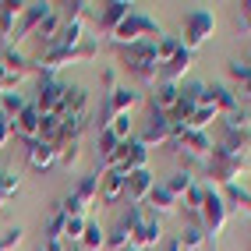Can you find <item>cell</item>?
Here are the masks:
<instances>
[{
	"instance_id": "cell-1",
	"label": "cell",
	"mask_w": 251,
	"mask_h": 251,
	"mask_svg": "<svg viewBox=\"0 0 251 251\" xmlns=\"http://www.w3.org/2000/svg\"><path fill=\"white\" fill-rule=\"evenodd\" d=\"M124 68L127 75H135L142 85H156L159 81V60H156V43L145 39V43H135V46H124Z\"/></svg>"
},
{
	"instance_id": "cell-2",
	"label": "cell",
	"mask_w": 251,
	"mask_h": 251,
	"mask_svg": "<svg viewBox=\"0 0 251 251\" xmlns=\"http://www.w3.org/2000/svg\"><path fill=\"white\" fill-rule=\"evenodd\" d=\"M96 53H99V43H96L92 36H85V43H81V46H75V50H60V46L46 50V53H43L36 64L43 68V78H57V71H60V68H71V64L92 60Z\"/></svg>"
},
{
	"instance_id": "cell-3",
	"label": "cell",
	"mask_w": 251,
	"mask_h": 251,
	"mask_svg": "<svg viewBox=\"0 0 251 251\" xmlns=\"http://www.w3.org/2000/svg\"><path fill=\"white\" fill-rule=\"evenodd\" d=\"M110 39L121 43V46H135V43H145V39L156 43V39H163V28H159L156 18H149V14H142V11H131Z\"/></svg>"
},
{
	"instance_id": "cell-4",
	"label": "cell",
	"mask_w": 251,
	"mask_h": 251,
	"mask_svg": "<svg viewBox=\"0 0 251 251\" xmlns=\"http://www.w3.org/2000/svg\"><path fill=\"white\" fill-rule=\"evenodd\" d=\"M226 216H230V209L223 202V195L216 191V184H205V198H202V209H198V223H202L205 237L212 241V248H216V237H220L223 226H226Z\"/></svg>"
},
{
	"instance_id": "cell-5",
	"label": "cell",
	"mask_w": 251,
	"mask_h": 251,
	"mask_svg": "<svg viewBox=\"0 0 251 251\" xmlns=\"http://www.w3.org/2000/svg\"><path fill=\"white\" fill-rule=\"evenodd\" d=\"M212 28H216V14L205 11V7H195V11L184 14V22H180V36H177V39H180L184 50H191V53H195V50L212 36Z\"/></svg>"
},
{
	"instance_id": "cell-6",
	"label": "cell",
	"mask_w": 251,
	"mask_h": 251,
	"mask_svg": "<svg viewBox=\"0 0 251 251\" xmlns=\"http://www.w3.org/2000/svg\"><path fill=\"white\" fill-rule=\"evenodd\" d=\"M142 220H145V212H142V205H127V212H124L121 220L113 223V230L106 233V244H110L113 251H121V248H127L131 241H135V233H138Z\"/></svg>"
},
{
	"instance_id": "cell-7",
	"label": "cell",
	"mask_w": 251,
	"mask_h": 251,
	"mask_svg": "<svg viewBox=\"0 0 251 251\" xmlns=\"http://www.w3.org/2000/svg\"><path fill=\"white\" fill-rule=\"evenodd\" d=\"M50 11H53V4H46V0H36V4H25L22 18H18V28H14V36L7 39V46H18L22 39L36 36V28L50 18Z\"/></svg>"
},
{
	"instance_id": "cell-8",
	"label": "cell",
	"mask_w": 251,
	"mask_h": 251,
	"mask_svg": "<svg viewBox=\"0 0 251 251\" xmlns=\"http://www.w3.org/2000/svg\"><path fill=\"white\" fill-rule=\"evenodd\" d=\"M152 188H156V177H152V170H149V166H142V170H131V174L124 177V195H127L131 205H145L149 195H152Z\"/></svg>"
},
{
	"instance_id": "cell-9",
	"label": "cell",
	"mask_w": 251,
	"mask_h": 251,
	"mask_svg": "<svg viewBox=\"0 0 251 251\" xmlns=\"http://www.w3.org/2000/svg\"><path fill=\"white\" fill-rule=\"evenodd\" d=\"M244 166L248 163H237V159H230L223 149H212V156H209V174H212V180L216 184H237V177L244 174Z\"/></svg>"
},
{
	"instance_id": "cell-10",
	"label": "cell",
	"mask_w": 251,
	"mask_h": 251,
	"mask_svg": "<svg viewBox=\"0 0 251 251\" xmlns=\"http://www.w3.org/2000/svg\"><path fill=\"white\" fill-rule=\"evenodd\" d=\"M170 135H174L170 117L159 113V110H149V121H145V127H142L138 142H142L145 149H149V145H166V142H170Z\"/></svg>"
},
{
	"instance_id": "cell-11",
	"label": "cell",
	"mask_w": 251,
	"mask_h": 251,
	"mask_svg": "<svg viewBox=\"0 0 251 251\" xmlns=\"http://www.w3.org/2000/svg\"><path fill=\"white\" fill-rule=\"evenodd\" d=\"M64 96H68V85H64V81H57V78H39V96H36L39 113H60Z\"/></svg>"
},
{
	"instance_id": "cell-12",
	"label": "cell",
	"mask_w": 251,
	"mask_h": 251,
	"mask_svg": "<svg viewBox=\"0 0 251 251\" xmlns=\"http://www.w3.org/2000/svg\"><path fill=\"white\" fill-rule=\"evenodd\" d=\"M39 121H43L39 106H36V103H28V106L11 121V131H14L18 138H25V142H36V138H39Z\"/></svg>"
},
{
	"instance_id": "cell-13",
	"label": "cell",
	"mask_w": 251,
	"mask_h": 251,
	"mask_svg": "<svg viewBox=\"0 0 251 251\" xmlns=\"http://www.w3.org/2000/svg\"><path fill=\"white\" fill-rule=\"evenodd\" d=\"M131 11H135V7H131V4H124V0H110V4H103V7H99L96 22H99V28H103L106 36H113V32L121 28V22L127 18Z\"/></svg>"
},
{
	"instance_id": "cell-14",
	"label": "cell",
	"mask_w": 251,
	"mask_h": 251,
	"mask_svg": "<svg viewBox=\"0 0 251 251\" xmlns=\"http://www.w3.org/2000/svg\"><path fill=\"white\" fill-rule=\"evenodd\" d=\"M216 149H223V152L230 159H237V163H248L251 159V131H226Z\"/></svg>"
},
{
	"instance_id": "cell-15",
	"label": "cell",
	"mask_w": 251,
	"mask_h": 251,
	"mask_svg": "<svg viewBox=\"0 0 251 251\" xmlns=\"http://www.w3.org/2000/svg\"><path fill=\"white\" fill-rule=\"evenodd\" d=\"M99 198H103L106 205L121 202V198H124V174H117V170H103V174H99Z\"/></svg>"
},
{
	"instance_id": "cell-16",
	"label": "cell",
	"mask_w": 251,
	"mask_h": 251,
	"mask_svg": "<svg viewBox=\"0 0 251 251\" xmlns=\"http://www.w3.org/2000/svg\"><path fill=\"white\" fill-rule=\"evenodd\" d=\"M202 103H212L216 110H220V117L241 106V103H237V96H233V92H230L226 85H220V81H212V85H205V99H202Z\"/></svg>"
},
{
	"instance_id": "cell-17",
	"label": "cell",
	"mask_w": 251,
	"mask_h": 251,
	"mask_svg": "<svg viewBox=\"0 0 251 251\" xmlns=\"http://www.w3.org/2000/svg\"><path fill=\"white\" fill-rule=\"evenodd\" d=\"M159 241H163V226H159V216L152 212V216H145V220H142V226H138V233H135V241H131V244L142 251V248H156Z\"/></svg>"
},
{
	"instance_id": "cell-18",
	"label": "cell",
	"mask_w": 251,
	"mask_h": 251,
	"mask_svg": "<svg viewBox=\"0 0 251 251\" xmlns=\"http://www.w3.org/2000/svg\"><path fill=\"white\" fill-rule=\"evenodd\" d=\"M57 163V149L53 145H50V142H28V166H32V170H50V166H53Z\"/></svg>"
},
{
	"instance_id": "cell-19",
	"label": "cell",
	"mask_w": 251,
	"mask_h": 251,
	"mask_svg": "<svg viewBox=\"0 0 251 251\" xmlns=\"http://www.w3.org/2000/svg\"><path fill=\"white\" fill-rule=\"evenodd\" d=\"M22 11H25V4H11V0L0 4V43H4V46H7V39L14 36V28H18Z\"/></svg>"
},
{
	"instance_id": "cell-20",
	"label": "cell",
	"mask_w": 251,
	"mask_h": 251,
	"mask_svg": "<svg viewBox=\"0 0 251 251\" xmlns=\"http://www.w3.org/2000/svg\"><path fill=\"white\" fill-rule=\"evenodd\" d=\"M180 99V85H174V81H156V92H152V110L159 113H170L177 106Z\"/></svg>"
},
{
	"instance_id": "cell-21",
	"label": "cell",
	"mask_w": 251,
	"mask_h": 251,
	"mask_svg": "<svg viewBox=\"0 0 251 251\" xmlns=\"http://www.w3.org/2000/svg\"><path fill=\"white\" fill-rule=\"evenodd\" d=\"M75 113H89V92L81 85H68V96H64V106H60V121L75 117Z\"/></svg>"
},
{
	"instance_id": "cell-22",
	"label": "cell",
	"mask_w": 251,
	"mask_h": 251,
	"mask_svg": "<svg viewBox=\"0 0 251 251\" xmlns=\"http://www.w3.org/2000/svg\"><path fill=\"white\" fill-rule=\"evenodd\" d=\"M149 205H152L156 216H166V212H174V209H177V195L166 188V184H156L152 195H149Z\"/></svg>"
},
{
	"instance_id": "cell-23",
	"label": "cell",
	"mask_w": 251,
	"mask_h": 251,
	"mask_svg": "<svg viewBox=\"0 0 251 251\" xmlns=\"http://www.w3.org/2000/svg\"><path fill=\"white\" fill-rule=\"evenodd\" d=\"M223 202H226V209L251 212V191L244 188V184H226L223 188Z\"/></svg>"
},
{
	"instance_id": "cell-24",
	"label": "cell",
	"mask_w": 251,
	"mask_h": 251,
	"mask_svg": "<svg viewBox=\"0 0 251 251\" xmlns=\"http://www.w3.org/2000/svg\"><path fill=\"white\" fill-rule=\"evenodd\" d=\"M177 241H180V248H184V251H198V248H202V244H205L209 237H205L202 223H198V220H191L188 226L180 230V237H177Z\"/></svg>"
},
{
	"instance_id": "cell-25",
	"label": "cell",
	"mask_w": 251,
	"mask_h": 251,
	"mask_svg": "<svg viewBox=\"0 0 251 251\" xmlns=\"http://www.w3.org/2000/svg\"><path fill=\"white\" fill-rule=\"evenodd\" d=\"M96 195H99V174H92V177H81V184L75 188V202H78L81 209H89V205L96 202Z\"/></svg>"
},
{
	"instance_id": "cell-26",
	"label": "cell",
	"mask_w": 251,
	"mask_h": 251,
	"mask_svg": "<svg viewBox=\"0 0 251 251\" xmlns=\"http://www.w3.org/2000/svg\"><path fill=\"white\" fill-rule=\"evenodd\" d=\"M60 127H64L60 113H43V121H39V142L57 145V138H60Z\"/></svg>"
},
{
	"instance_id": "cell-27",
	"label": "cell",
	"mask_w": 251,
	"mask_h": 251,
	"mask_svg": "<svg viewBox=\"0 0 251 251\" xmlns=\"http://www.w3.org/2000/svg\"><path fill=\"white\" fill-rule=\"evenodd\" d=\"M25 106H28V99L22 92H4V96H0V117H7V121H14Z\"/></svg>"
},
{
	"instance_id": "cell-28",
	"label": "cell",
	"mask_w": 251,
	"mask_h": 251,
	"mask_svg": "<svg viewBox=\"0 0 251 251\" xmlns=\"http://www.w3.org/2000/svg\"><path fill=\"white\" fill-rule=\"evenodd\" d=\"M103 244H106V230L99 226L96 220H89L85 223V233H81V248H85V251H99Z\"/></svg>"
},
{
	"instance_id": "cell-29",
	"label": "cell",
	"mask_w": 251,
	"mask_h": 251,
	"mask_svg": "<svg viewBox=\"0 0 251 251\" xmlns=\"http://www.w3.org/2000/svg\"><path fill=\"white\" fill-rule=\"evenodd\" d=\"M180 39L177 36H163V39H156V60H159V68H163V64H170L177 53H180Z\"/></svg>"
},
{
	"instance_id": "cell-30",
	"label": "cell",
	"mask_w": 251,
	"mask_h": 251,
	"mask_svg": "<svg viewBox=\"0 0 251 251\" xmlns=\"http://www.w3.org/2000/svg\"><path fill=\"white\" fill-rule=\"evenodd\" d=\"M220 121L226 124V131H251V110L248 106H237V110L223 113Z\"/></svg>"
},
{
	"instance_id": "cell-31",
	"label": "cell",
	"mask_w": 251,
	"mask_h": 251,
	"mask_svg": "<svg viewBox=\"0 0 251 251\" xmlns=\"http://www.w3.org/2000/svg\"><path fill=\"white\" fill-rule=\"evenodd\" d=\"M212 121H220V110H216L212 103H202V106L195 110V117L188 121V127H191V131H205Z\"/></svg>"
},
{
	"instance_id": "cell-32",
	"label": "cell",
	"mask_w": 251,
	"mask_h": 251,
	"mask_svg": "<svg viewBox=\"0 0 251 251\" xmlns=\"http://www.w3.org/2000/svg\"><path fill=\"white\" fill-rule=\"evenodd\" d=\"M110 131L121 142H131V138H135V121H131V113H117L113 121H110Z\"/></svg>"
},
{
	"instance_id": "cell-33",
	"label": "cell",
	"mask_w": 251,
	"mask_h": 251,
	"mask_svg": "<svg viewBox=\"0 0 251 251\" xmlns=\"http://www.w3.org/2000/svg\"><path fill=\"white\" fill-rule=\"evenodd\" d=\"M18 191H22V177H18V170H4V174H0V202L14 198Z\"/></svg>"
},
{
	"instance_id": "cell-34",
	"label": "cell",
	"mask_w": 251,
	"mask_h": 251,
	"mask_svg": "<svg viewBox=\"0 0 251 251\" xmlns=\"http://www.w3.org/2000/svg\"><path fill=\"white\" fill-rule=\"evenodd\" d=\"M202 198H205V184H191L188 188V195H184V209L191 212V220H198V209H202Z\"/></svg>"
},
{
	"instance_id": "cell-35",
	"label": "cell",
	"mask_w": 251,
	"mask_h": 251,
	"mask_svg": "<svg viewBox=\"0 0 251 251\" xmlns=\"http://www.w3.org/2000/svg\"><path fill=\"white\" fill-rule=\"evenodd\" d=\"M85 216H68V223H64V241L68 244H81V233H85Z\"/></svg>"
},
{
	"instance_id": "cell-36",
	"label": "cell",
	"mask_w": 251,
	"mask_h": 251,
	"mask_svg": "<svg viewBox=\"0 0 251 251\" xmlns=\"http://www.w3.org/2000/svg\"><path fill=\"white\" fill-rule=\"evenodd\" d=\"M60 25H64V18H60L57 7H53V11H50V18L36 28V36H39V39H46V43H53V39H57V32H60Z\"/></svg>"
},
{
	"instance_id": "cell-37",
	"label": "cell",
	"mask_w": 251,
	"mask_h": 251,
	"mask_svg": "<svg viewBox=\"0 0 251 251\" xmlns=\"http://www.w3.org/2000/svg\"><path fill=\"white\" fill-rule=\"evenodd\" d=\"M163 184H166V188H170L177 198H184V195H188V188L195 184V177H191V170H177L170 180H163Z\"/></svg>"
},
{
	"instance_id": "cell-38",
	"label": "cell",
	"mask_w": 251,
	"mask_h": 251,
	"mask_svg": "<svg viewBox=\"0 0 251 251\" xmlns=\"http://www.w3.org/2000/svg\"><path fill=\"white\" fill-rule=\"evenodd\" d=\"M117 145H121V138H117L110 127H99V156L110 159V156L117 152Z\"/></svg>"
},
{
	"instance_id": "cell-39",
	"label": "cell",
	"mask_w": 251,
	"mask_h": 251,
	"mask_svg": "<svg viewBox=\"0 0 251 251\" xmlns=\"http://www.w3.org/2000/svg\"><path fill=\"white\" fill-rule=\"evenodd\" d=\"M226 71H230L233 81H241V85H244V81L251 78V64H248V60H230V64H226Z\"/></svg>"
},
{
	"instance_id": "cell-40",
	"label": "cell",
	"mask_w": 251,
	"mask_h": 251,
	"mask_svg": "<svg viewBox=\"0 0 251 251\" xmlns=\"http://www.w3.org/2000/svg\"><path fill=\"white\" fill-rule=\"evenodd\" d=\"M237 25H241L244 32H251V0H248V4H241V11H237Z\"/></svg>"
},
{
	"instance_id": "cell-41",
	"label": "cell",
	"mask_w": 251,
	"mask_h": 251,
	"mask_svg": "<svg viewBox=\"0 0 251 251\" xmlns=\"http://www.w3.org/2000/svg\"><path fill=\"white\" fill-rule=\"evenodd\" d=\"M11 135H14V131H11V121H7V117H0V149L11 142Z\"/></svg>"
},
{
	"instance_id": "cell-42",
	"label": "cell",
	"mask_w": 251,
	"mask_h": 251,
	"mask_svg": "<svg viewBox=\"0 0 251 251\" xmlns=\"http://www.w3.org/2000/svg\"><path fill=\"white\" fill-rule=\"evenodd\" d=\"M241 99H251V78H248L244 85H241Z\"/></svg>"
},
{
	"instance_id": "cell-43",
	"label": "cell",
	"mask_w": 251,
	"mask_h": 251,
	"mask_svg": "<svg viewBox=\"0 0 251 251\" xmlns=\"http://www.w3.org/2000/svg\"><path fill=\"white\" fill-rule=\"evenodd\" d=\"M163 251H184V248H180V241H166V248H163Z\"/></svg>"
},
{
	"instance_id": "cell-44",
	"label": "cell",
	"mask_w": 251,
	"mask_h": 251,
	"mask_svg": "<svg viewBox=\"0 0 251 251\" xmlns=\"http://www.w3.org/2000/svg\"><path fill=\"white\" fill-rule=\"evenodd\" d=\"M121 251H138V248H135V244H127V248H121Z\"/></svg>"
},
{
	"instance_id": "cell-45",
	"label": "cell",
	"mask_w": 251,
	"mask_h": 251,
	"mask_svg": "<svg viewBox=\"0 0 251 251\" xmlns=\"http://www.w3.org/2000/svg\"><path fill=\"white\" fill-rule=\"evenodd\" d=\"M244 60H248V64H251V50H248V57H244Z\"/></svg>"
},
{
	"instance_id": "cell-46",
	"label": "cell",
	"mask_w": 251,
	"mask_h": 251,
	"mask_svg": "<svg viewBox=\"0 0 251 251\" xmlns=\"http://www.w3.org/2000/svg\"><path fill=\"white\" fill-rule=\"evenodd\" d=\"M0 174H4V166H0Z\"/></svg>"
},
{
	"instance_id": "cell-47",
	"label": "cell",
	"mask_w": 251,
	"mask_h": 251,
	"mask_svg": "<svg viewBox=\"0 0 251 251\" xmlns=\"http://www.w3.org/2000/svg\"><path fill=\"white\" fill-rule=\"evenodd\" d=\"M0 205H4V202H0Z\"/></svg>"
}]
</instances>
